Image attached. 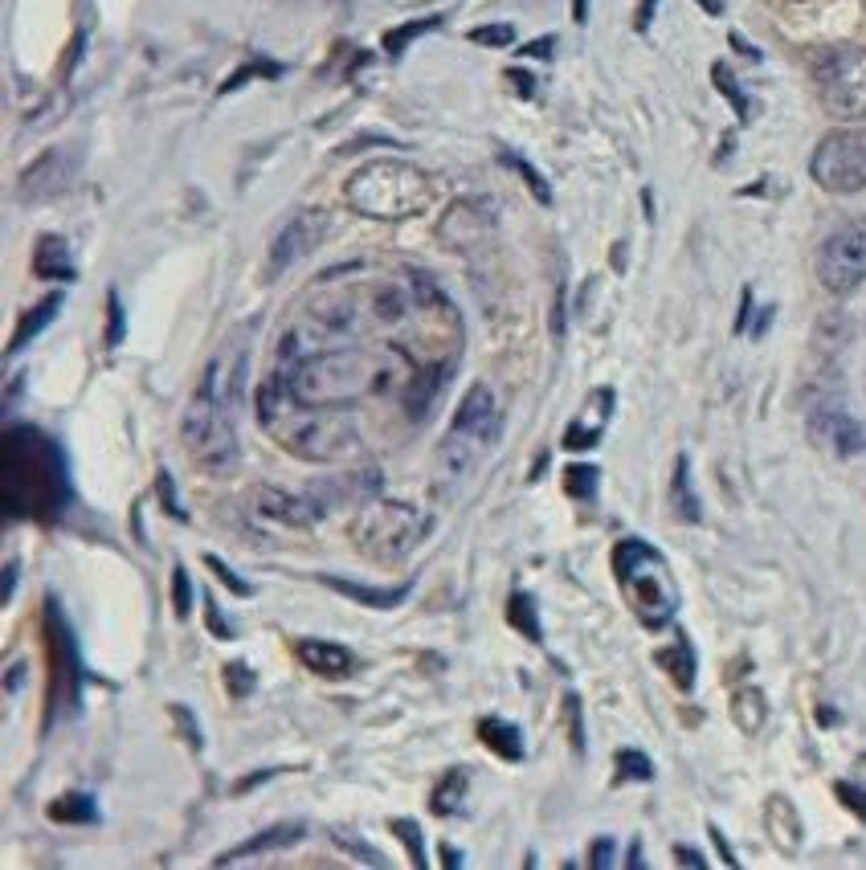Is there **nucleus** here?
<instances>
[{"label": "nucleus", "mask_w": 866, "mask_h": 870, "mask_svg": "<svg viewBox=\"0 0 866 870\" xmlns=\"http://www.w3.org/2000/svg\"><path fill=\"white\" fill-rule=\"evenodd\" d=\"M246 364H241L234 376H229V360L217 356L209 369H204L201 385L192 393V401L185 409V421H180V442L188 450V462L213 478H225L238 470L241 446H238V381Z\"/></svg>", "instance_id": "nucleus-1"}, {"label": "nucleus", "mask_w": 866, "mask_h": 870, "mask_svg": "<svg viewBox=\"0 0 866 870\" xmlns=\"http://www.w3.org/2000/svg\"><path fill=\"white\" fill-rule=\"evenodd\" d=\"M585 17H589V0H573V21L585 25Z\"/></svg>", "instance_id": "nucleus-49"}, {"label": "nucleus", "mask_w": 866, "mask_h": 870, "mask_svg": "<svg viewBox=\"0 0 866 870\" xmlns=\"http://www.w3.org/2000/svg\"><path fill=\"white\" fill-rule=\"evenodd\" d=\"M748 307H752V290H744V307H740V319H736V332L748 327Z\"/></svg>", "instance_id": "nucleus-48"}, {"label": "nucleus", "mask_w": 866, "mask_h": 870, "mask_svg": "<svg viewBox=\"0 0 866 870\" xmlns=\"http://www.w3.org/2000/svg\"><path fill=\"white\" fill-rule=\"evenodd\" d=\"M654 4H658V0H642V9H638V21H633V29H638V34H645V29H650V17H654Z\"/></svg>", "instance_id": "nucleus-46"}, {"label": "nucleus", "mask_w": 866, "mask_h": 870, "mask_svg": "<svg viewBox=\"0 0 866 870\" xmlns=\"http://www.w3.org/2000/svg\"><path fill=\"white\" fill-rule=\"evenodd\" d=\"M675 862H679V867H695V870L707 867V858L699 850H691V846H675Z\"/></svg>", "instance_id": "nucleus-44"}, {"label": "nucleus", "mask_w": 866, "mask_h": 870, "mask_svg": "<svg viewBox=\"0 0 866 870\" xmlns=\"http://www.w3.org/2000/svg\"><path fill=\"white\" fill-rule=\"evenodd\" d=\"M323 585L343 593V597H352L360 605H373V609H392V605H401L409 597V588L413 585H401V588H368V585H356V581H348V576H323Z\"/></svg>", "instance_id": "nucleus-19"}, {"label": "nucleus", "mask_w": 866, "mask_h": 870, "mask_svg": "<svg viewBox=\"0 0 866 870\" xmlns=\"http://www.w3.org/2000/svg\"><path fill=\"white\" fill-rule=\"evenodd\" d=\"M172 613H176L180 621L192 613V581H188L185 564H176V569H172Z\"/></svg>", "instance_id": "nucleus-30"}, {"label": "nucleus", "mask_w": 866, "mask_h": 870, "mask_svg": "<svg viewBox=\"0 0 866 870\" xmlns=\"http://www.w3.org/2000/svg\"><path fill=\"white\" fill-rule=\"evenodd\" d=\"M507 618H511V625L524 637H531L536 646L544 642V625H540V613H536V597H531V593H511Z\"/></svg>", "instance_id": "nucleus-26"}, {"label": "nucleus", "mask_w": 866, "mask_h": 870, "mask_svg": "<svg viewBox=\"0 0 866 870\" xmlns=\"http://www.w3.org/2000/svg\"><path fill=\"white\" fill-rule=\"evenodd\" d=\"M34 270H37V278H46V283H74V274H78V270H74V258H70V246L53 234H46L37 241Z\"/></svg>", "instance_id": "nucleus-15"}, {"label": "nucleus", "mask_w": 866, "mask_h": 870, "mask_svg": "<svg viewBox=\"0 0 866 870\" xmlns=\"http://www.w3.org/2000/svg\"><path fill=\"white\" fill-rule=\"evenodd\" d=\"M204 564H209V572H213V576H217V581H222L225 588H234L238 597H254V585H250V581H241L238 572L229 569V564H222L217 556H204Z\"/></svg>", "instance_id": "nucleus-36"}, {"label": "nucleus", "mask_w": 866, "mask_h": 870, "mask_svg": "<svg viewBox=\"0 0 866 870\" xmlns=\"http://www.w3.org/2000/svg\"><path fill=\"white\" fill-rule=\"evenodd\" d=\"M629 867H633V870H642V867H645L642 846H638V842H633V850H629Z\"/></svg>", "instance_id": "nucleus-51"}, {"label": "nucleus", "mask_w": 866, "mask_h": 870, "mask_svg": "<svg viewBox=\"0 0 866 870\" xmlns=\"http://www.w3.org/2000/svg\"><path fill=\"white\" fill-rule=\"evenodd\" d=\"M556 50V41L552 37H544V41H536V46H527L524 50V58H548V53Z\"/></svg>", "instance_id": "nucleus-47"}, {"label": "nucleus", "mask_w": 866, "mask_h": 870, "mask_svg": "<svg viewBox=\"0 0 866 870\" xmlns=\"http://www.w3.org/2000/svg\"><path fill=\"white\" fill-rule=\"evenodd\" d=\"M392 834H397V837H401V842H405L409 862H413V867H417V870L429 867V858H425V846H422V825H417V821L397 818V821H392Z\"/></svg>", "instance_id": "nucleus-28"}, {"label": "nucleus", "mask_w": 866, "mask_h": 870, "mask_svg": "<svg viewBox=\"0 0 866 870\" xmlns=\"http://www.w3.org/2000/svg\"><path fill=\"white\" fill-rule=\"evenodd\" d=\"M589 867H593V870H610L613 867V837H597L593 850H589Z\"/></svg>", "instance_id": "nucleus-42"}, {"label": "nucleus", "mask_w": 866, "mask_h": 870, "mask_svg": "<svg viewBox=\"0 0 866 870\" xmlns=\"http://www.w3.org/2000/svg\"><path fill=\"white\" fill-rule=\"evenodd\" d=\"M303 837V821H283V825H271V830H262L254 834L250 842H241L234 850H225L217 858V867H229V862H241V858H250V854H262V850H283L290 842H299Z\"/></svg>", "instance_id": "nucleus-14"}, {"label": "nucleus", "mask_w": 866, "mask_h": 870, "mask_svg": "<svg viewBox=\"0 0 866 870\" xmlns=\"http://www.w3.org/2000/svg\"><path fill=\"white\" fill-rule=\"evenodd\" d=\"M442 867H462V854L445 846V850H442Z\"/></svg>", "instance_id": "nucleus-50"}, {"label": "nucleus", "mask_w": 866, "mask_h": 870, "mask_svg": "<svg viewBox=\"0 0 866 870\" xmlns=\"http://www.w3.org/2000/svg\"><path fill=\"white\" fill-rule=\"evenodd\" d=\"M712 842H715V850H719V858H724V862H728V867H740V858H736V854L728 850V837L719 834V830H715V825H712Z\"/></svg>", "instance_id": "nucleus-45"}, {"label": "nucleus", "mask_w": 866, "mask_h": 870, "mask_svg": "<svg viewBox=\"0 0 866 870\" xmlns=\"http://www.w3.org/2000/svg\"><path fill=\"white\" fill-rule=\"evenodd\" d=\"M62 299H66V295H62V290H53V295H46V299L37 302L34 311H25L21 327L13 332V339H9V356H17L21 348H25L29 339H34V335H41L46 327H50V319L62 311Z\"/></svg>", "instance_id": "nucleus-20"}, {"label": "nucleus", "mask_w": 866, "mask_h": 870, "mask_svg": "<svg viewBox=\"0 0 866 870\" xmlns=\"http://www.w3.org/2000/svg\"><path fill=\"white\" fill-rule=\"evenodd\" d=\"M765 825H768V834H773V842H777L785 854H798V846H801V818H798V809H793V801H789V797H768Z\"/></svg>", "instance_id": "nucleus-16"}, {"label": "nucleus", "mask_w": 866, "mask_h": 870, "mask_svg": "<svg viewBox=\"0 0 866 870\" xmlns=\"http://www.w3.org/2000/svg\"><path fill=\"white\" fill-rule=\"evenodd\" d=\"M225 679H229V695H238V699H246V695L254 691V670L246 667V662H229V667H225Z\"/></svg>", "instance_id": "nucleus-38"}, {"label": "nucleus", "mask_w": 866, "mask_h": 870, "mask_svg": "<svg viewBox=\"0 0 866 870\" xmlns=\"http://www.w3.org/2000/svg\"><path fill=\"white\" fill-rule=\"evenodd\" d=\"M613 572H617V585H622V597L629 601V609L638 613L642 625L658 630L675 618L679 609V588H675V576H670V564L654 552L645 539L629 536L613 548Z\"/></svg>", "instance_id": "nucleus-5"}, {"label": "nucleus", "mask_w": 866, "mask_h": 870, "mask_svg": "<svg viewBox=\"0 0 866 870\" xmlns=\"http://www.w3.org/2000/svg\"><path fill=\"white\" fill-rule=\"evenodd\" d=\"M258 421H262V430H271L294 458H306V462L336 458V453L352 442L348 418H340V413L327 418V409L299 401L278 376H274L271 385H262V393H258Z\"/></svg>", "instance_id": "nucleus-3"}, {"label": "nucleus", "mask_w": 866, "mask_h": 870, "mask_svg": "<svg viewBox=\"0 0 866 870\" xmlns=\"http://www.w3.org/2000/svg\"><path fill=\"white\" fill-rule=\"evenodd\" d=\"M123 332H127V315H123V299L120 290L106 295V348H120Z\"/></svg>", "instance_id": "nucleus-33"}, {"label": "nucleus", "mask_w": 866, "mask_h": 870, "mask_svg": "<svg viewBox=\"0 0 866 870\" xmlns=\"http://www.w3.org/2000/svg\"><path fill=\"white\" fill-rule=\"evenodd\" d=\"M331 234V213L327 209H299L294 217H287V225L274 234L271 241V258H266V274L278 278L287 274L294 262H303L311 253L319 250L323 241Z\"/></svg>", "instance_id": "nucleus-10"}, {"label": "nucleus", "mask_w": 866, "mask_h": 870, "mask_svg": "<svg viewBox=\"0 0 866 870\" xmlns=\"http://www.w3.org/2000/svg\"><path fill=\"white\" fill-rule=\"evenodd\" d=\"M654 662L675 679V686H682V691H691L695 686V650H691V642L687 637H679L675 646H666V650L654 654Z\"/></svg>", "instance_id": "nucleus-22"}, {"label": "nucleus", "mask_w": 866, "mask_h": 870, "mask_svg": "<svg viewBox=\"0 0 866 870\" xmlns=\"http://www.w3.org/2000/svg\"><path fill=\"white\" fill-rule=\"evenodd\" d=\"M478 739L491 748L494 756H503V760H524V736H519V728L507 720H499V716H487V720H478Z\"/></svg>", "instance_id": "nucleus-17"}, {"label": "nucleus", "mask_w": 866, "mask_h": 870, "mask_svg": "<svg viewBox=\"0 0 866 870\" xmlns=\"http://www.w3.org/2000/svg\"><path fill=\"white\" fill-rule=\"evenodd\" d=\"M564 490H568L573 499H593L597 495V467H589V462L568 467L564 470Z\"/></svg>", "instance_id": "nucleus-29"}, {"label": "nucleus", "mask_w": 866, "mask_h": 870, "mask_svg": "<svg viewBox=\"0 0 866 870\" xmlns=\"http://www.w3.org/2000/svg\"><path fill=\"white\" fill-rule=\"evenodd\" d=\"M348 204L376 221H405L417 217L429 197L434 181L409 160H373L348 176Z\"/></svg>", "instance_id": "nucleus-4"}, {"label": "nucleus", "mask_w": 866, "mask_h": 870, "mask_svg": "<svg viewBox=\"0 0 866 870\" xmlns=\"http://www.w3.org/2000/svg\"><path fill=\"white\" fill-rule=\"evenodd\" d=\"M670 507H675V515L682 523H699L703 519V507H699V495L695 486H691V458L679 453V462H675V478H670Z\"/></svg>", "instance_id": "nucleus-21"}, {"label": "nucleus", "mask_w": 866, "mask_h": 870, "mask_svg": "<svg viewBox=\"0 0 866 870\" xmlns=\"http://www.w3.org/2000/svg\"><path fill=\"white\" fill-rule=\"evenodd\" d=\"M814 83L821 107L842 123L866 119V50L838 46L814 62Z\"/></svg>", "instance_id": "nucleus-6"}, {"label": "nucleus", "mask_w": 866, "mask_h": 870, "mask_svg": "<svg viewBox=\"0 0 866 870\" xmlns=\"http://www.w3.org/2000/svg\"><path fill=\"white\" fill-rule=\"evenodd\" d=\"M617 776L645 785V781H654V765H650V756L638 753V748H622V753H617Z\"/></svg>", "instance_id": "nucleus-27"}, {"label": "nucleus", "mask_w": 866, "mask_h": 870, "mask_svg": "<svg viewBox=\"0 0 866 870\" xmlns=\"http://www.w3.org/2000/svg\"><path fill=\"white\" fill-rule=\"evenodd\" d=\"M809 176H814L826 192H833V197L866 192V132L863 127L826 135L814 148Z\"/></svg>", "instance_id": "nucleus-7"}, {"label": "nucleus", "mask_w": 866, "mask_h": 870, "mask_svg": "<svg viewBox=\"0 0 866 870\" xmlns=\"http://www.w3.org/2000/svg\"><path fill=\"white\" fill-rule=\"evenodd\" d=\"M470 37H475L478 46H511V41H515V29H511V25H482V29H475Z\"/></svg>", "instance_id": "nucleus-40"}, {"label": "nucleus", "mask_w": 866, "mask_h": 870, "mask_svg": "<svg viewBox=\"0 0 866 870\" xmlns=\"http://www.w3.org/2000/svg\"><path fill=\"white\" fill-rule=\"evenodd\" d=\"M699 4H703L712 17H719V13H724V0H699Z\"/></svg>", "instance_id": "nucleus-52"}, {"label": "nucleus", "mask_w": 866, "mask_h": 870, "mask_svg": "<svg viewBox=\"0 0 866 870\" xmlns=\"http://www.w3.org/2000/svg\"><path fill=\"white\" fill-rule=\"evenodd\" d=\"M466 788H470V776H466V769H450L438 781V788H434V797H429V809L438 813V818H454L462 809V801H466Z\"/></svg>", "instance_id": "nucleus-23"}, {"label": "nucleus", "mask_w": 866, "mask_h": 870, "mask_svg": "<svg viewBox=\"0 0 866 870\" xmlns=\"http://www.w3.org/2000/svg\"><path fill=\"white\" fill-rule=\"evenodd\" d=\"M425 532V523L417 519L413 507H401V502H380V507H368L356 523V539L364 548H373L380 560H392V556H405L417 536Z\"/></svg>", "instance_id": "nucleus-9"}, {"label": "nucleus", "mask_w": 866, "mask_h": 870, "mask_svg": "<svg viewBox=\"0 0 866 870\" xmlns=\"http://www.w3.org/2000/svg\"><path fill=\"white\" fill-rule=\"evenodd\" d=\"M731 720H736V728H740L744 736H756V732L765 728V720H768L765 695H761L756 686H744V691L731 699Z\"/></svg>", "instance_id": "nucleus-24"}, {"label": "nucleus", "mask_w": 866, "mask_h": 870, "mask_svg": "<svg viewBox=\"0 0 866 870\" xmlns=\"http://www.w3.org/2000/svg\"><path fill=\"white\" fill-rule=\"evenodd\" d=\"M817 278L830 295H854L866 283V221L838 225L821 246H817Z\"/></svg>", "instance_id": "nucleus-8"}, {"label": "nucleus", "mask_w": 866, "mask_h": 870, "mask_svg": "<svg viewBox=\"0 0 866 870\" xmlns=\"http://www.w3.org/2000/svg\"><path fill=\"white\" fill-rule=\"evenodd\" d=\"M50 818L70 821V825H90V821H99V805L90 793H66V797L50 801Z\"/></svg>", "instance_id": "nucleus-25"}, {"label": "nucleus", "mask_w": 866, "mask_h": 870, "mask_svg": "<svg viewBox=\"0 0 866 870\" xmlns=\"http://www.w3.org/2000/svg\"><path fill=\"white\" fill-rule=\"evenodd\" d=\"M494 434H499V405H494L491 388L470 385L459 405V413H454L450 437H462V442H470V446H487Z\"/></svg>", "instance_id": "nucleus-11"}, {"label": "nucleus", "mask_w": 866, "mask_h": 870, "mask_svg": "<svg viewBox=\"0 0 866 870\" xmlns=\"http://www.w3.org/2000/svg\"><path fill=\"white\" fill-rule=\"evenodd\" d=\"M172 720L180 723V732H185V736H188V744H192V748H201V744H204V739H201V728L192 723V716H188V707H185V704L172 707Z\"/></svg>", "instance_id": "nucleus-41"}, {"label": "nucleus", "mask_w": 866, "mask_h": 870, "mask_svg": "<svg viewBox=\"0 0 866 870\" xmlns=\"http://www.w3.org/2000/svg\"><path fill=\"white\" fill-rule=\"evenodd\" d=\"M564 720H568V739H573V753H585V711H580V695L568 691L564 695Z\"/></svg>", "instance_id": "nucleus-31"}, {"label": "nucleus", "mask_w": 866, "mask_h": 870, "mask_svg": "<svg viewBox=\"0 0 866 870\" xmlns=\"http://www.w3.org/2000/svg\"><path fill=\"white\" fill-rule=\"evenodd\" d=\"M70 502L62 450L29 425L4 434V511L13 519H58Z\"/></svg>", "instance_id": "nucleus-2"}, {"label": "nucleus", "mask_w": 866, "mask_h": 870, "mask_svg": "<svg viewBox=\"0 0 866 870\" xmlns=\"http://www.w3.org/2000/svg\"><path fill=\"white\" fill-rule=\"evenodd\" d=\"M833 793H838V801L850 805V813H858V818L866 821V788L850 785V781H838V785H833Z\"/></svg>", "instance_id": "nucleus-39"}, {"label": "nucleus", "mask_w": 866, "mask_h": 870, "mask_svg": "<svg viewBox=\"0 0 866 870\" xmlns=\"http://www.w3.org/2000/svg\"><path fill=\"white\" fill-rule=\"evenodd\" d=\"M712 78H715V86L728 95V102L736 107V115L740 119H748V99H744V90L736 86V78H731V70L724 66V62H715V70H712Z\"/></svg>", "instance_id": "nucleus-34"}, {"label": "nucleus", "mask_w": 866, "mask_h": 870, "mask_svg": "<svg viewBox=\"0 0 866 870\" xmlns=\"http://www.w3.org/2000/svg\"><path fill=\"white\" fill-rule=\"evenodd\" d=\"M155 495H160V502H164V511H168L172 519H180V523H188L185 507H180V499H176V483H172L168 470H160V478H155Z\"/></svg>", "instance_id": "nucleus-37"}, {"label": "nucleus", "mask_w": 866, "mask_h": 870, "mask_svg": "<svg viewBox=\"0 0 866 870\" xmlns=\"http://www.w3.org/2000/svg\"><path fill=\"white\" fill-rule=\"evenodd\" d=\"M204 609H209V613H204V621H209V630H213V634L234 637V625H225V621H222V609L213 605V597H204Z\"/></svg>", "instance_id": "nucleus-43"}, {"label": "nucleus", "mask_w": 866, "mask_h": 870, "mask_svg": "<svg viewBox=\"0 0 866 870\" xmlns=\"http://www.w3.org/2000/svg\"><path fill=\"white\" fill-rule=\"evenodd\" d=\"M62 160H66V151H50V156H41V164L29 167V172H25V181H21L25 197H53V192H62V185L70 181L66 167L58 172V164H62Z\"/></svg>", "instance_id": "nucleus-18"}, {"label": "nucleus", "mask_w": 866, "mask_h": 870, "mask_svg": "<svg viewBox=\"0 0 866 870\" xmlns=\"http://www.w3.org/2000/svg\"><path fill=\"white\" fill-rule=\"evenodd\" d=\"M442 25V17H429V21H409V25H401V29H392L389 37H385V50L389 53H405V46L413 41V37H422L425 29H438Z\"/></svg>", "instance_id": "nucleus-32"}, {"label": "nucleus", "mask_w": 866, "mask_h": 870, "mask_svg": "<svg viewBox=\"0 0 866 870\" xmlns=\"http://www.w3.org/2000/svg\"><path fill=\"white\" fill-rule=\"evenodd\" d=\"M814 437L838 458L866 453V425L858 418H850L846 409H838V405H821L814 413Z\"/></svg>", "instance_id": "nucleus-12"}, {"label": "nucleus", "mask_w": 866, "mask_h": 870, "mask_svg": "<svg viewBox=\"0 0 866 870\" xmlns=\"http://www.w3.org/2000/svg\"><path fill=\"white\" fill-rule=\"evenodd\" d=\"M507 164L515 167L519 176H524L527 185H531V192H536V201H540V204H552V188H548V181H544V176H540V172H536V167L527 164V160H519V156H511V151H507Z\"/></svg>", "instance_id": "nucleus-35"}, {"label": "nucleus", "mask_w": 866, "mask_h": 870, "mask_svg": "<svg viewBox=\"0 0 866 870\" xmlns=\"http://www.w3.org/2000/svg\"><path fill=\"white\" fill-rule=\"evenodd\" d=\"M294 658L303 662L311 674H323V679H343L356 670V654L340 646V642H327V637H299L294 642Z\"/></svg>", "instance_id": "nucleus-13"}]
</instances>
